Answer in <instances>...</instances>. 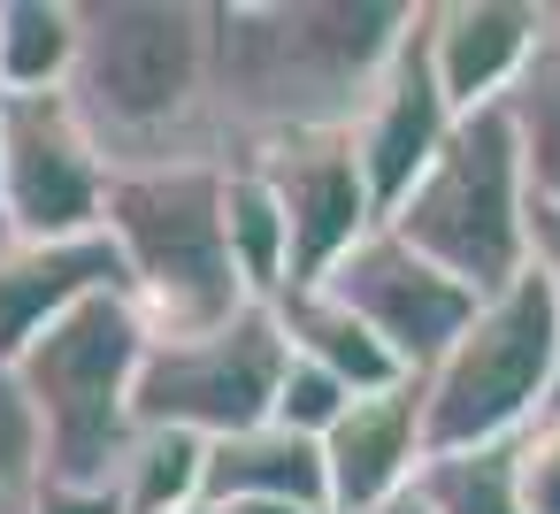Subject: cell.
Here are the masks:
<instances>
[{
  "label": "cell",
  "instance_id": "obj_1",
  "mask_svg": "<svg viewBox=\"0 0 560 514\" xmlns=\"http://www.w3.org/2000/svg\"><path fill=\"white\" fill-rule=\"evenodd\" d=\"M208 116L223 170L300 131H353L422 0H208Z\"/></svg>",
  "mask_w": 560,
  "mask_h": 514
},
{
  "label": "cell",
  "instance_id": "obj_2",
  "mask_svg": "<svg viewBox=\"0 0 560 514\" xmlns=\"http://www.w3.org/2000/svg\"><path fill=\"white\" fill-rule=\"evenodd\" d=\"M208 55H215L208 0H78L70 108L101 147L108 177L185 162L223 170L208 116Z\"/></svg>",
  "mask_w": 560,
  "mask_h": 514
},
{
  "label": "cell",
  "instance_id": "obj_3",
  "mask_svg": "<svg viewBox=\"0 0 560 514\" xmlns=\"http://www.w3.org/2000/svg\"><path fill=\"white\" fill-rule=\"evenodd\" d=\"M101 231L124 254V284L147 323V346L223 330L231 315L254 307L231 269V246H223V170L215 162L108 177Z\"/></svg>",
  "mask_w": 560,
  "mask_h": 514
},
{
  "label": "cell",
  "instance_id": "obj_4",
  "mask_svg": "<svg viewBox=\"0 0 560 514\" xmlns=\"http://www.w3.org/2000/svg\"><path fill=\"white\" fill-rule=\"evenodd\" d=\"M422 453H499L560 399V307L537 269L491 292L445 361L415 384Z\"/></svg>",
  "mask_w": 560,
  "mask_h": 514
},
{
  "label": "cell",
  "instance_id": "obj_5",
  "mask_svg": "<svg viewBox=\"0 0 560 514\" xmlns=\"http://www.w3.org/2000/svg\"><path fill=\"white\" fill-rule=\"evenodd\" d=\"M147 361V323L131 307V292H101L85 307H70L62 323H47L9 376L24 384L32 414H39V445H47V483H108L124 445H131V384Z\"/></svg>",
  "mask_w": 560,
  "mask_h": 514
},
{
  "label": "cell",
  "instance_id": "obj_6",
  "mask_svg": "<svg viewBox=\"0 0 560 514\" xmlns=\"http://www.w3.org/2000/svg\"><path fill=\"white\" fill-rule=\"evenodd\" d=\"M399 246H415L430 269L468 284L476 300L506 292L529 269V185H522V147L499 108H476L453 124L445 154L422 170V185L384 215Z\"/></svg>",
  "mask_w": 560,
  "mask_h": 514
},
{
  "label": "cell",
  "instance_id": "obj_7",
  "mask_svg": "<svg viewBox=\"0 0 560 514\" xmlns=\"http://www.w3.org/2000/svg\"><path fill=\"white\" fill-rule=\"evenodd\" d=\"M292 369V338L277 307H246L223 330L147 346L139 384H131V422L139 430H192V437H246L269 422L277 384Z\"/></svg>",
  "mask_w": 560,
  "mask_h": 514
},
{
  "label": "cell",
  "instance_id": "obj_8",
  "mask_svg": "<svg viewBox=\"0 0 560 514\" xmlns=\"http://www.w3.org/2000/svg\"><path fill=\"white\" fill-rule=\"evenodd\" d=\"M108 215V162L70 93L0 101V238H93Z\"/></svg>",
  "mask_w": 560,
  "mask_h": 514
},
{
  "label": "cell",
  "instance_id": "obj_9",
  "mask_svg": "<svg viewBox=\"0 0 560 514\" xmlns=\"http://www.w3.org/2000/svg\"><path fill=\"white\" fill-rule=\"evenodd\" d=\"M323 292L346 307V315H361L369 330H376V346L422 384L438 361H445V346L468 330V315L483 307L468 284H453L445 269H430L415 246H399L384 223L323 277Z\"/></svg>",
  "mask_w": 560,
  "mask_h": 514
},
{
  "label": "cell",
  "instance_id": "obj_10",
  "mask_svg": "<svg viewBox=\"0 0 560 514\" xmlns=\"http://www.w3.org/2000/svg\"><path fill=\"white\" fill-rule=\"evenodd\" d=\"M238 170H254L284 223H292V292L323 284L369 231H376V200L353 154V131H300V139H269L261 154H246Z\"/></svg>",
  "mask_w": 560,
  "mask_h": 514
},
{
  "label": "cell",
  "instance_id": "obj_11",
  "mask_svg": "<svg viewBox=\"0 0 560 514\" xmlns=\"http://www.w3.org/2000/svg\"><path fill=\"white\" fill-rule=\"evenodd\" d=\"M422 16H430V0H422ZM422 16H415V32L399 39L392 70L376 78L369 108L353 116V154H361V177H369L376 223H384V215H392V208L422 185V170L445 154V139H453V124H460V116L445 108V93H438Z\"/></svg>",
  "mask_w": 560,
  "mask_h": 514
},
{
  "label": "cell",
  "instance_id": "obj_12",
  "mask_svg": "<svg viewBox=\"0 0 560 514\" xmlns=\"http://www.w3.org/2000/svg\"><path fill=\"white\" fill-rule=\"evenodd\" d=\"M552 9L545 0H430L422 39H430V70L453 116L499 108L514 93V78L529 70V55L545 47Z\"/></svg>",
  "mask_w": 560,
  "mask_h": 514
},
{
  "label": "cell",
  "instance_id": "obj_13",
  "mask_svg": "<svg viewBox=\"0 0 560 514\" xmlns=\"http://www.w3.org/2000/svg\"><path fill=\"white\" fill-rule=\"evenodd\" d=\"M101 292H131L124 284V254L108 231L93 238H0V369H9L47 323H62L70 307L101 300Z\"/></svg>",
  "mask_w": 560,
  "mask_h": 514
},
{
  "label": "cell",
  "instance_id": "obj_14",
  "mask_svg": "<svg viewBox=\"0 0 560 514\" xmlns=\"http://www.w3.org/2000/svg\"><path fill=\"white\" fill-rule=\"evenodd\" d=\"M422 399L415 384H392V392H369L353 399L330 437H323V468H330V514H369L399 491H415V468H422Z\"/></svg>",
  "mask_w": 560,
  "mask_h": 514
},
{
  "label": "cell",
  "instance_id": "obj_15",
  "mask_svg": "<svg viewBox=\"0 0 560 514\" xmlns=\"http://www.w3.org/2000/svg\"><path fill=\"white\" fill-rule=\"evenodd\" d=\"M231 499H292V506H323L330 514V468H323V445L284 430V422H261L246 437H215L208 445V483H200V506H231Z\"/></svg>",
  "mask_w": 560,
  "mask_h": 514
},
{
  "label": "cell",
  "instance_id": "obj_16",
  "mask_svg": "<svg viewBox=\"0 0 560 514\" xmlns=\"http://www.w3.org/2000/svg\"><path fill=\"white\" fill-rule=\"evenodd\" d=\"M277 323H284V338H292V353H300V361H315V369H330L353 399L392 392V384H415V376L376 346V330H369L361 315H346L323 284L284 292V300H277Z\"/></svg>",
  "mask_w": 560,
  "mask_h": 514
},
{
  "label": "cell",
  "instance_id": "obj_17",
  "mask_svg": "<svg viewBox=\"0 0 560 514\" xmlns=\"http://www.w3.org/2000/svg\"><path fill=\"white\" fill-rule=\"evenodd\" d=\"M78 0H0V101L70 93Z\"/></svg>",
  "mask_w": 560,
  "mask_h": 514
},
{
  "label": "cell",
  "instance_id": "obj_18",
  "mask_svg": "<svg viewBox=\"0 0 560 514\" xmlns=\"http://www.w3.org/2000/svg\"><path fill=\"white\" fill-rule=\"evenodd\" d=\"M223 246L254 307H277L292 292V223L254 170H223Z\"/></svg>",
  "mask_w": 560,
  "mask_h": 514
},
{
  "label": "cell",
  "instance_id": "obj_19",
  "mask_svg": "<svg viewBox=\"0 0 560 514\" xmlns=\"http://www.w3.org/2000/svg\"><path fill=\"white\" fill-rule=\"evenodd\" d=\"M108 483H116L124 514H192L200 483H208V437H192V430H131V445H124Z\"/></svg>",
  "mask_w": 560,
  "mask_h": 514
},
{
  "label": "cell",
  "instance_id": "obj_20",
  "mask_svg": "<svg viewBox=\"0 0 560 514\" xmlns=\"http://www.w3.org/2000/svg\"><path fill=\"white\" fill-rule=\"evenodd\" d=\"M506 124L522 147V185L529 208H560V39L545 32V47L529 55V70L506 93Z\"/></svg>",
  "mask_w": 560,
  "mask_h": 514
},
{
  "label": "cell",
  "instance_id": "obj_21",
  "mask_svg": "<svg viewBox=\"0 0 560 514\" xmlns=\"http://www.w3.org/2000/svg\"><path fill=\"white\" fill-rule=\"evenodd\" d=\"M415 499L430 514H522L514 476H506V445L499 453H430L415 468Z\"/></svg>",
  "mask_w": 560,
  "mask_h": 514
},
{
  "label": "cell",
  "instance_id": "obj_22",
  "mask_svg": "<svg viewBox=\"0 0 560 514\" xmlns=\"http://www.w3.org/2000/svg\"><path fill=\"white\" fill-rule=\"evenodd\" d=\"M47 491V445H39V414L24 399V384L0 369V514H32Z\"/></svg>",
  "mask_w": 560,
  "mask_h": 514
},
{
  "label": "cell",
  "instance_id": "obj_23",
  "mask_svg": "<svg viewBox=\"0 0 560 514\" xmlns=\"http://www.w3.org/2000/svg\"><path fill=\"white\" fill-rule=\"evenodd\" d=\"M353 407V392L330 376V369H315V361H300L292 353V369H284V384H277V407H269V422H284V430H300V437H330V422Z\"/></svg>",
  "mask_w": 560,
  "mask_h": 514
},
{
  "label": "cell",
  "instance_id": "obj_24",
  "mask_svg": "<svg viewBox=\"0 0 560 514\" xmlns=\"http://www.w3.org/2000/svg\"><path fill=\"white\" fill-rule=\"evenodd\" d=\"M506 476H514V499L522 514H560V422H529L514 445H506Z\"/></svg>",
  "mask_w": 560,
  "mask_h": 514
},
{
  "label": "cell",
  "instance_id": "obj_25",
  "mask_svg": "<svg viewBox=\"0 0 560 514\" xmlns=\"http://www.w3.org/2000/svg\"><path fill=\"white\" fill-rule=\"evenodd\" d=\"M32 514H124L116 483H47Z\"/></svg>",
  "mask_w": 560,
  "mask_h": 514
},
{
  "label": "cell",
  "instance_id": "obj_26",
  "mask_svg": "<svg viewBox=\"0 0 560 514\" xmlns=\"http://www.w3.org/2000/svg\"><path fill=\"white\" fill-rule=\"evenodd\" d=\"M529 269L552 284V307H560V208H529Z\"/></svg>",
  "mask_w": 560,
  "mask_h": 514
},
{
  "label": "cell",
  "instance_id": "obj_27",
  "mask_svg": "<svg viewBox=\"0 0 560 514\" xmlns=\"http://www.w3.org/2000/svg\"><path fill=\"white\" fill-rule=\"evenodd\" d=\"M369 514H430V506H422L415 491H399V499H384V506H369Z\"/></svg>",
  "mask_w": 560,
  "mask_h": 514
},
{
  "label": "cell",
  "instance_id": "obj_28",
  "mask_svg": "<svg viewBox=\"0 0 560 514\" xmlns=\"http://www.w3.org/2000/svg\"><path fill=\"white\" fill-rule=\"evenodd\" d=\"M552 39H560V9H552Z\"/></svg>",
  "mask_w": 560,
  "mask_h": 514
},
{
  "label": "cell",
  "instance_id": "obj_29",
  "mask_svg": "<svg viewBox=\"0 0 560 514\" xmlns=\"http://www.w3.org/2000/svg\"><path fill=\"white\" fill-rule=\"evenodd\" d=\"M552 422H560V399H552Z\"/></svg>",
  "mask_w": 560,
  "mask_h": 514
},
{
  "label": "cell",
  "instance_id": "obj_30",
  "mask_svg": "<svg viewBox=\"0 0 560 514\" xmlns=\"http://www.w3.org/2000/svg\"><path fill=\"white\" fill-rule=\"evenodd\" d=\"M192 514H208V506H192Z\"/></svg>",
  "mask_w": 560,
  "mask_h": 514
}]
</instances>
